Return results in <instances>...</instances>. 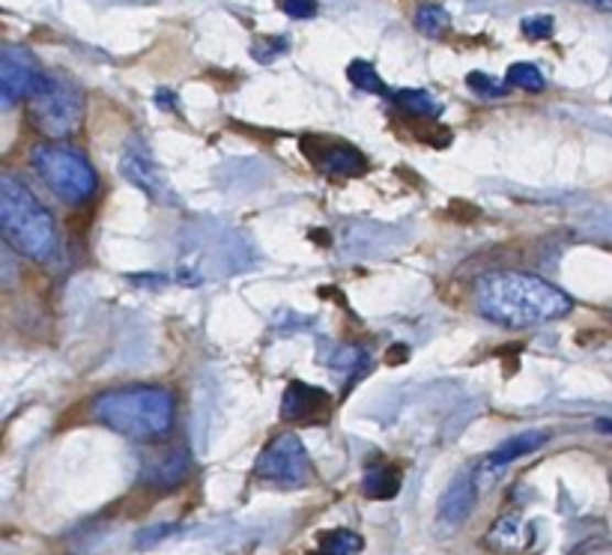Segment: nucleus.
<instances>
[{
    "label": "nucleus",
    "instance_id": "nucleus-28",
    "mask_svg": "<svg viewBox=\"0 0 612 555\" xmlns=\"http://www.w3.org/2000/svg\"><path fill=\"white\" fill-rule=\"evenodd\" d=\"M598 431L612 433V422H610V418H601V422H598Z\"/></svg>",
    "mask_w": 612,
    "mask_h": 555
},
{
    "label": "nucleus",
    "instance_id": "nucleus-17",
    "mask_svg": "<svg viewBox=\"0 0 612 555\" xmlns=\"http://www.w3.org/2000/svg\"><path fill=\"white\" fill-rule=\"evenodd\" d=\"M347 78L353 81V87H359L362 92H374V96H395V92L385 87V81L376 75V69L368 61H353L347 69Z\"/></svg>",
    "mask_w": 612,
    "mask_h": 555
},
{
    "label": "nucleus",
    "instance_id": "nucleus-27",
    "mask_svg": "<svg viewBox=\"0 0 612 555\" xmlns=\"http://www.w3.org/2000/svg\"><path fill=\"white\" fill-rule=\"evenodd\" d=\"M589 7H594V10H601V12H612V0H586Z\"/></svg>",
    "mask_w": 612,
    "mask_h": 555
},
{
    "label": "nucleus",
    "instance_id": "nucleus-8",
    "mask_svg": "<svg viewBox=\"0 0 612 555\" xmlns=\"http://www.w3.org/2000/svg\"><path fill=\"white\" fill-rule=\"evenodd\" d=\"M302 153L308 155L312 165L332 176H356L364 171V155L332 138H302Z\"/></svg>",
    "mask_w": 612,
    "mask_h": 555
},
{
    "label": "nucleus",
    "instance_id": "nucleus-7",
    "mask_svg": "<svg viewBox=\"0 0 612 555\" xmlns=\"http://www.w3.org/2000/svg\"><path fill=\"white\" fill-rule=\"evenodd\" d=\"M42 75L45 69H40V63L28 48L7 45L0 54V102L3 108L31 99L33 90L40 87Z\"/></svg>",
    "mask_w": 612,
    "mask_h": 555
},
{
    "label": "nucleus",
    "instance_id": "nucleus-14",
    "mask_svg": "<svg viewBox=\"0 0 612 555\" xmlns=\"http://www.w3.org/2000/svg\"><path fill=\"white\" fill-rule=\"evenodd\" d=\"M329 394L323 389H314V385H305V382H291L287 391H284V406H281V418L284 422H305V418H314L317 412L329 410Z\"/></svg>",
    "mask_w": 612,
    "mask_h": 555
},
{
    "label": "nucleus",
    "instance_id": "nucleus-16",
    "mask_svg": "<svg viewBox=\"0 0 612 555\" xmlns=\"http://www.w3.org/2000/svg\"><path fill=\"white\" fill-rule=\"evenodd\" d=\"M404 111L415 113V117H425V120H439L442 117V102L436 99L434 92L427 90H395L392 96Z\"/></svg>",
    "mask_w": 612,
    "mask_h": 555
},
{
    "label": "nucleus",
    "instance_id": "nucleus-13",
    "mask_svg": "<svg viewBox=\"0 0 612 555\" xmlns=\"http://www.w3.org/2000/svg\"><path fill=\"white\" fill-rule=\"evenodd\" d=\"M547 443H550V433L544 431H526V433H517V436H511L509 443H502L496 451L490 454V457H484V463H481V475H476L478 487H481L484 478H493L496 469L520 460V457H529V454L540 451Z\"/></svg>",
    "mask_w": 612,
    "mask_h": 555
},
{
    "label": "nucleus",
    "instance_id": "nucleus-10",
    "mask_svg": "<svg viewBox=\"0 0 612 555\" xmlns=\"http://www.w3.org/2000/svg\"><path fill=\"white\" fill-rule=\"evenodd\" d=\"M478 493H481V487H478L476 475L467 472L455 478V481L448 483L442 499H439L436 523L442 525V529H460L469 520V514L476 511Z\"/></svg>",
    "mask_w": 612,
    "mask_h": 555
},
{
    "label": "nucleus",
    "instance_id": "nucleus-20",
    "mask_svg": "<svg viewBox=\"0 0 612 555\" xmlns=\"http://www.w3.org/2000/svg\"><path fill=\"white\" fill-rule=\"evenodd\" d=\"M320 549L323 555H359L362 553V537L356 532H347V529H338V532H329L323 537Z\"/></svg>",
    "mask_w": 612,
    "mask_h": 555
},
{
    "label": "nucleus",
    "instance_id": "nucleus-6",
    "mask_svg": "<svg viewBox=\"0 0 612 555\" xmlns=\"http://www.w3.org/2000/svg\"><path fill=\"white\" fill-rule=\"evenodd\" d=\"M254 475L263 483L272 487H305L314 478V466L308 460V451L296 433H281L275 436L263 454L254 463Z\"/></svg>",
    "mask_w": 612,
    "mask_h": 555
},
{
    "label": "nucleus",
    "instance_id": "nucleus-9",
    "mask_svg": "<svg viewBox=\"0 0 612 555\" xmlns=\"http://www.w3.org/2000/svg\"><path fill=\"white\" fill-rule=\"evenodd\" d=\"M120 171H123L125 179L135 185V188H141L144 195L156 197V200L165 197V179H162L156 159L150 155L144 141L132 138V141L123 146V153H120Z\"/></svg>",
    "mask_w": 612,
    "mask_h": 555
},
{
    "label": "nucleus",
    "instance_id": "nucleus-4",
    "mask_svg": "<svg viewBox=\"0 0 612 555\" xmlns=\"http://www.w3.org/2000/svg\"><path fill=\"white\" fill-rule=\"evenodd\" d=\"M31 162L36 174L42 176V183L48 185L54 197H61L63 204L81 206L99 192V176H96L94 165L69 144L42 141L33 146Z\"/></svg>",
    "mask_w": 612,
    "mask_h": 555
},
{
    "label": "nucleus",
    "instance_id": "nucleus-15",
    "mask_svg": "<svg viewBox=\"0 0 612 555\" xmlns=\"http://www.w3.org/2000/svg\"><path fill=\"white\" fill-rule=\"evenodd\" d=\"M362 493L374 502H389L401 493V472L395 466H371L362 478Z\"/></svg>",
    "mask_w": 612,
    "mask_h": 555
},
{
    "label": "nucleus",
    "instance_id": "nucleus-21",
    "mask_svg": "<svg viewBox=\"0 0 612 555\" xmlns=\"http://www.w3.org/2000/svg\"><path fill=\"white\" fill-rule=\"evenodd\" d=\"M467 84L469 90L476 92V96H481V99H499V96H505V90H509V84L496 81V78H490V75L484 73H469Z\"/></svg>",
    "mask_w": 612,
    "mask_h": 555
},
{
    "label": "nucleus",
    "instance_id": "nucleus-23",
    "mask_svg": "<svg viewBox=\"0 0 612 555\" xmlns=\"http://www.w3.org/2000/svg\"><path fill=\"white\" fill-rule=\"evenodd\" d=\"M556 24H553L550 15H532V19H523V33L529 40H550Z\"/></svg>",
    "mask_w": 612,
    "mask_h": 555
},
{
    "label": "nucleus",
    "instance_id": "nucleus-12",
    "mask_svg": "<svg viewBox=\"0 0 612 555\" xmlns=\"http://www.w3.org/2000/svg\"><path fill=\"white\" fill-rule=\"evenodd\" d=\"M484 544L499 555H523L535 544V529H532V523H526V516L502 514L488 529Z\"/></svg>",
    "mask_w": 612,
    "mask_h": 555
},
{
    "label": "nucleus",
    "instance_id": "nucleus-24",
    "mask_svg": "<svg viewBox=\"0 0 612 555\" xmlns=\"http://www.w3.org/2000/svg\"><path fill=\"white\" fill-rule=\"evenodd\" d=\"M177 532V525H167V523H156V525H146L144 532H138V546H153L159 541H165L167 535H174Z\"/></svg>",
    "mask_w": 612,
    "mask_h": 555
},
{
    "label": "nucleus",
    "instance_id": "nucleus-25",
    "mask_svg": "<svg viewBox=\"0 0 612 555\" xmlns=\"http://www.w3.org/2000/svg\"><path fill=\"white\" fill-rule=\"evenodd\" d=\"M278 7L291 19H312V15H317V0H278Z\"/></svg>",
    "mask_w": 612,
    "mask_h": 555
},
{
    "label": "nucleus",
    "instance_id": "nucleus-1",
    "mask_svg": "<svg viewBox=\"0 0 612 555\" xmlns=\"http://www.w3.org/2000/svg\"><path fill=\"white\" fill-rule=\"evenodd\" d=\"M478 314L505 329H526L540 323L568 317L573 302L568 293L553 287L529 272H490L476 284Z\"/></svg>",
    "mask_w": 612,
    "mask_h": 555
},
{
    "label": "nucleus",
    "instance_id": "nucleus-18",
    "mask_svg": "<svg viewBox=\"0 0 612 555\" xmlns=\"http://www.w3.org/2000/svg\"><path fill=\"white\" fill-rule=\"evenodd\" d=\"M448 21L451 19H448V12L439 3H422L415 10V28H418V33L430 36V40H439L448 31Z\"/></svg>",
    "mask_w": 612,
    "mask_h": 555
},
{
    "label": "nucleus",
    "instance_id": "nucleus-2",
    "mask_svg": "<svg viewBox=\"0 0 612 555\" xmlns=\"http://www.w3.org/2000/svg\"><path fill=\"white\" fill-rule=\"evenodd\" d=\"M94 418L125 439L162 443L177 424V398L162 385L111 389L94 401Z\"/></svg>",
    "mask_w": 612,
    "mask_h": 555
},
{
    "label": "nucleus",
    "instance_id": "nucleus-3",
    "mask_svg": "<svg viewBox=\"0 0 612 555\" xmlns=\"http://www.w3.org/2000/svg\"><path fill=\"white\" fill-rule=\"evenodd\" d=\"M0 230L21 258L48 263L57 254V225L28 185L12 174L0 176Z\"/></svg>",
    "mask_w": 612,
    "mask_h": 555
},
{
    "label": "nucleus",
    "instance_id": "nucleus-26",
    "mask_svg": "<svg viewBox=\"0 0 612 555\" xmlns=\"http://www.w3.org/2000/svg\"><path fill=\"white\" fill-rule=\"evenodd\" d=\"M156 102H159V108H171V111H177V99H174V92L171 90H159Z\"/></svg>",
    "mask_w": 612,
    "mask_h": 555
},
{
    "label": "nucleus",
    "instance_id": "nucleus-22",
    "mask_svg": "<svg viewBox=\"0 0 612 555\" xmlns=\"http://www.w3.org/2000/svg\"><path fill=\"white\" fill-rule=\"evenodd\" d=\"M291 48V42L284 40V36H275V40H258L251 45V54H254V61L260 63H272L278 54H284Z\"/></svg>",
    "mask_w": 612,
    "mask_h": 555
},
{
    "label": "nucleus",
    "instance_id": "nucleus-5",
    "mask_svg": "<svg viewBox=\"0 0 612 555\" xmlns=\"http://www.w3.org/2000/svg\"><path fill=\"white\" fill-rule=\"evenodd\" d=\"M33 126L48 141H63L81 129L84 123V90L81 84L73 81L63 73H45L40 87L28 99Z\"/></svg>",
    "mask_w": 612,
    "mask_h": 555
},
{
    "label": "nucleus",
    "instance_id": "nucleus-11",
    "mask_svg": "<svg viewBox=\"0 0 612 555\" xmlns=\"http://www.w3.org/2000/svg\"><path fill=\"white\" fill-rule=\"evenodd\" d=\"M188 475H192V454L186 448L153 454L141 466V483L153 487V490H174L186 481Z\"/></svg>",
    "mask_w": 612,
    "mask_h": 555
},
{
    "label": "nucleus",
    "instance_id": "nucleus-19",
    "mask_svg": "<svg viewBox=\"0 0 612 555\" xmlns=\"http://www.w3.org/2000/svg\"><path fill=\"white\" fill-rule=\"evenodd\" d=\"M505 84L526 92H540L547 87V81H544V75H540V69L535 63H514L509 69V75H505Z\"/></svg>",
    "mask_w": 612,
    "mask_h": 555
}]
</instances>
